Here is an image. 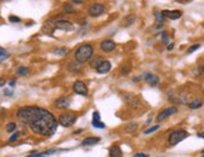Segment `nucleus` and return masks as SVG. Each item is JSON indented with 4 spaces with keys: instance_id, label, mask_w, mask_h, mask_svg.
<instances>
[{
    "instance_id": "obj_11",
    "label": "nucleus",
    "mask_w": 204,
    "mask_h": 157,
    "mask_svg": "<svg viewBox=\"0 0 204 157\" xmlns=\"http://www.w3.org/2000/svg\"><path fill=\"white\" fill-rule=\"evenodd\" d=\"M115 43L113 41V40H104V41H102V44H100V49H102V51L103 52H110V51H113L114 49H115Z\"/></svg>"
},
{
    "instance_id": "obj_6",
    "label": "nucleus",
    "mask_w": 204,
    "mask_h": 157,
    "mask_svg": "<svg viewBox=\"0 0 204 157\" xmlns=\"http://www.w3.org/2000/svg\"><path fill=\"white\" fill-rule=\"evenodd\" d=\"M123 100L129 105V106H132L133 109H139L140 107V100L138 99L137 96H134V95H132V94H125L124 96H123Z\"/></svg>"
},
{
    "instance_id": "obj_37",
    "label": "nucleus",
    "mask_w": 204,
    "mask_h": 157,
    "mask_svg": "<svg viewBox=\"0 0 204 157\" xmlns=\"http://www.w3.org/2000/svg\"><path fill=\"white\" fill-rule=\"evenodd\" d=\"M5 84H6V82H5L4 78H3V77H0V87H3Z\"/></svg>"
},
{
    "instance_id": "obj_41",
    "label": "nucleus",
    "mask_w": 204,
    "mask_h": 157,
    "mask_svg": "<svg viewBox=\"0 0 204 157\" xmlns=\"http://www.w3.org/2000/svg\"><path fill=\"white\" fill-rule=\"evenodd\" d=\"M174 48V45L173 44H170V45H168V46H166V49H168V50H172Z\"/></svg>"
},
{
    "instance_id": "obj_8",
    "label": "nucleus",
    "mask_w": 204,
    "mask_h": 157,
    "mask_svg": "<svg viewBox=\"0 0 204 157\" xmlns=\"http://www.w3.org/2000/svg\"><path fill=\"white\" fill-rule=\"evenodd\" d=\"M73 90H74V92H75V94L82 95V96H86V95H88V87H86L85 82H84V81H80V80H78V81L74 82Z\"/></svg>"
},
{
    "instance_id": "obj_24",
    "label": "nucleus",
    "mask_w": 204,
    "mask_h": 157,
    "mask_svg": "<svg viewBox=\"0 0 204 157\" xmlns=\"http://www.w3.org/2000/svg\"><path fill=\"white\" fill-rule=\"evenodd\" d=\"M54 52L57 54V55H65V54L68 52V50H66L65 48H59V49H55Z\"/></svg>"
},
{
    "instance_id": "obj_25",
    "label": "nucleus",
    "mask_w": 204,
    "mask_h": 157,
    "mask_svg": "<svg viewBox=\"0 0 204 157\" xmlns=\"http://www.w3.org/2000/svg\"><path fill=\"white\" fill-rule=\"evenodd\" d=\"M15 128H16V124H14V122H10V124L6 125V131L8 132H14Z\"/></svg>"
},
{
    "instance_id": "obj_17",
    "label": "nucleus",
    "mask_w": 204,
    "mask_h": 157,
    "mask_svg": "<svg viewBox=\"0 0 204 157\" xmlns=\"http://www.w3.org/2000/svg\"><path fill=\"white\" fill-rule=\"evenodd\" d=\"M103 61H104V59H103L102 56H95V57H93L91 60H90V67L97 70V69L99 67V65H100Z\"/></svg>"
},
{
    "instance_id": "obj_35",
    "label": "nucleus",
    "mask_w": 204,
    "mask_h": 157,
    "mask_svg": "<svg viewBox=\"0 0 204 157\" xmlns=\"http://www.w3.org/2000/svg\"><path fill=\"white\" fill-rule=\"evenodd\" d=\"M8 54H6V50L5 49H3V48H0V56H6Z\"/></svg>"
},
{
    "instance_id": "obj_10",
    "label": "nucleus",
    "mask_w": 204,
    "mask_h": 157,
    "mask_svg": "<svg viewBox=\"0 0 204 157\" xmlns=\"http://www.w3.org/2000/svg\"><path fill=\"white\" fill-rule=\"evenodd\" d=\"M69 105H70V99H69V97H66V96H62V97H59L58 100H55V107H57V109H60V110L68 109Z\"/></svg>"
},
{
    "instance_id": "obj_40",
    "label": "nucleus",
    "mask_w": 204,
    "mask_h": 157,
    "mask_svg": "<svg viewBox=\"0 0 204 157\" xmlns=\"http://www.w3.org/2000/svg\"><path fill=\"white\" fill-rule=\"evenodd\" d=\"M9 85H10L11 87H14V86H15V80H11V81L9 82Z\"/></svg>"
},
{
    "instance_id": "obj_33",
    "label": "nucleus",
    "mask_w": 204,
    "mask_h": 157,
    "mask_svg": "<svg viewBox=\"0 0 204 157\" xmlns=\"http://www.w3.org/2000/svg\"><path fill=\"white\" fill-rule=\"evenodd\" d=\"M9 21L10 23H20V17H18V16H9Z\"/></svg>"
},
{
    "instance_id": "obj_30",
    "label": "nucleus",
    "mask_w": 204,
    "mask_h": 157,
    "mask_svg": "<svg viewBox=\"0 0 204 157\" xmlns=\"http://www.w3.org/2000/svg\"><path fill=\"white\" fill-rule=\"evenodd\" d=\"M93 126L97 127V128H104L105 127V125L102 121H93Z\"/></svg>"
},
{
    "instance_id": "obj_22",
    "label": "nucleus",
    "mask_w": 204,
    "mask_h": 157,
    "mask_svg": "<svg viewBox=\"0 0 204 157\" xmlns=\"http://www.w3.org/2000/svg\"><path fill=\"white\" fill-rule=\"evenodd\" d=\"M138 128V124H135V122H130V124H128L126 126H125V130L128 131V132H133V131H135Z\"/></svg>"
},
{
    "instance_id": "obj_34",
    "label": "nucleus",
    "mask_w": 204,
    "mask_h": 157,
    "mask_svg": "<svg viewBox=\"0 0 204 157\" xmlns=\"http://www.w3.org/2000/svg\"><path fill=\"white\" fill-rule=\"evenodd\" d=\"M93 121H100V113L98 111L93 112Z\"/></svg>"
},
{
    "instance_id": "obj_13",
    "label": "nucleus",
    "mask_w": 204,
    "mask_h": 157,
    "mask_svg": "<svg viewBox=\"0 0 204 157\" xmlns=\"http://www.w3.org/2000/svg\"><path fill=\"white\" fill-rule=\"evenodd\" d=\"M144 78H145V81L146 84H149L150 86H157L159 84V77L154 74H150V72H146L144 75Z\"/></svg>"
},
{
    "instance_id": "obj_5",
    "label": "nucleus",
    "mask_w": 204,
    "mask_h": 157,
    "mask_svg": "<svg viewBox=\"0 0 204 157\" xmlns=\"http://www.w3.org/2000/svg\"><path fill=\"white\" fill-rule=\"evenodd\" d=\"M105 11V6L100 3H95V4H93L90 5L89 10H88V14L93 17H95V16H100Z\"/></svg>"
},
{
    "instance_id": "obj_9",
    "label": "nucleus",
    "mask_w": 204,
    "mask_h": 157,
    "mask_svg": "<svg viewBox=\"0 0 204 157\" xmlns=\"http://www.w3.org/2000/svg\"><path fill=\"white\" fill-rule=\"evenodd\" d=\"M54 28L55 29H59V30H63V31H71L74 29L73 24L70 21H66V20H58V21H55Z\"/></svg>"
},
{
    "instance_id": "obj_38",
    "label": "nucleus",
    "mask_w": 204,
    "mask_h": 157,
    "mask_svg": "<svg viewBox=\"0 0 204 157\" xmlns=\"http://www.w3.org/2000/svg\"><path fill=\"white\" fill-rule=\"evenodd\" d=\"M82 0H73V4H82Z\"/></svg>"
},
{
    "instance_id": "obj_3",
    "label": "nucleus",
    "mask_w": 204,
    "mask_h": 157,
    "mask_svg": "<svg viewBox=\"0 0 204 157\" xmlns=\"http://www.w3.org/2000/svg\"><path fill=\"white\" fill-rule=\"evenodd\" d=\"M187 137H188V132L185 131V130H175V131L170 132L168 141H169L170 146H175L177 144H179L184 139H187Z\"/></svg>"
},
{
    "instance_id": "obj_23",
    "label": "nucleus",
    "mask_w": 204,
    "mask_h": 157,
    "mask_svg": "<svg viewBox=\"0 0 204 157\" xmlns=\"http://www.w3.org/2000/svg\"><path fill=\"white\" fill-rule=\"evenodd\" d=\"M162 41H163L164 45L169 44V36H168V33H166V31H163V33H162Z\"/></svg>"
},
{
    "instance_id": "obj_45",
    "label": "nucleus",
    "mask_w": 204,
    "mask_h": 157,
    "mask_svg": "<svg viewBox=\"0 0 204 157\" xmlns=\"http://www.w3.org/2000/svg\"><path fill=\"white\" fill-rule=\"evenodd\" d=\"M203 157H204V155H203Z\"/></svg>"
},
{
    "instance_id": "obj_26",
    "label": "nucleus",
    "mask_w": 204,
    "mask_h": 157,
    "mask_svg": "<svg viewBox=\"0 0 204 157\" xmlns=\"http://www.w3.org/2000/svg\"><path fill=\"white\" fill-rule=\"evenodd\" d=\"M68 67H69V70H70V71H73V70H74V71H77V70H79V69H80V66H79V65H77L75 63H69V66H68Z\"/></svg>"
},
{
    "instance_id": "obj_42",
    "label": "nucleus",
    "mask_w": 204,
    "mask_h": 157,
    "mask_svg": "<svg viewBox=\"0 0 204 157\" xmlns=\"http://www.w3.org/2000/svg\"><path fill=\"white\" fill-rule=\"evenodd\" d=\"M198 136H199V137H203V139H204V133H199Z\"/></svg>"
},
{
    "instance_id": "obj_19",
    "label": "nucleus",
    "mask_w": 204,
    "mask_h": 157,
    "mask_svg": "<svg viewBox=\"0 0 204 157\" xmlns=\"http://www.w3.org/2000/svg\"><path fill=\"white\" fill-rule=\"evenodd\" d=\"M135 21V16L134 15H129L124 19V26H130L132 24H134Z\"/></svg>"
},
{
    "instance_id": "obj_31",
    "label": "nucleus",
    "mask_w": 204,
    "mask_h": 157,
    "mask_svg": "<svg viewBox=\"0 0 204 157\" xmlns=\"http://www.w3.org/2000/svg\"><path fill=\"white\" fill-rule=\"evenodd\" d=\"M63 11H65V13H71V11H73V6H71L70 4H65V5L63 6Z\"/></svg>"
},
{
    "instance_id": "obj_2",
    "label": "nucleus",
    "mask_w": 204,
    "mask_h": 157,
    "mask_svg": "<svg viewBox=\"0 0 204 157\" xmlns=\"http://www.w3.org/2000/svg\"><path fill=\"white\" fill-rule=\"evenodd\" d=\"M93 54H94L93 46L90 44H83L77 49L75 54H74V57H75V61L78 64H84L93 57Z\"/></svg>"
},
{
    "instance_id": "obj_18",
    "label": "nucleus",
    "mask_w": 204,
    "mask_h": 157,
    "mask_svg": "<svg viewBox=\"0 0 204 157\" xmlns=\"http://www.w3.org/2000/svg\"><path fill=\"white\" fill-rule=\"evenodd\" d=\"M202 106H203V101H202L200 99H197V100H194V101H192V102L189 104V107H190L192 110L199 109V107H202Z\"/></svg>"
},
{
    "instance_id": "obj_27",
    "label": "nucleus",
    "mask_w": 204,
    "mask_h": 157,
    "mask_svg": "<svg viewBox=\"0 0 204 157\" xmlns=\"http://www.w3.org/2000/svg\"><path fill=\"white\" fill-rule=\"evenodd\" d=\"M154 16H155V19L159 21V23H163V20H164V16H163V14L162 13H159V11H155L154 13Z\"/></svg>"
},
{
    "instance_id": "obj_1",
    "label": "nucleus",
    "mask_w": 204,
    "mask_h": 157,
    "mask_svg": "<svg viewBox=\"0 0 204 157\" xmlns=\"http://www.w3.org/2000/svg\"><path fill=\"white\" fill-rule=\"evenodd\" d=\"M16 116L24 125L39 136H53L59 125L50 111L39 106H23L18 110Z\"/></svg>"
},
{
    "instance_id": "obj_21",
    "label": "nucleus",
    "mask_w": 204,
    "mask_h": 157,
    "mask_svg": "<svg viewBox=\"0 0 204 157\" xmlns=\"http://www.w3.org/2000/svg\"><path fill=\"white\" fill-rule=\"evenodd\" d=\"M130 71H132V65L130 64H124L123 67H122V70H120L122 75H128Z\"/></svg>"
},
{
    "instance_id": "obj_12",
    "label": "nucleus",
    "mask_w": 204,
    "mask_h": 157,
    "mask_svg": "<svg viewBox=\"0 0 204 157\" xmlns=\"http://www.w3.org/2000/svg\"><path fill=\"white\" fill-rule=\"evenodd\" d=\"M163 16L165 17H169L172 19V20H177V19H179L182 16V11L180 10H163L162 11Z\"/></svg>"
},
{
    "instance_id": "obj_43",
    "label": "nucleus",
    "mask_w": 204,
    "mask_h": 157,
    "mask_svg": "<svg viewBox=\"0 0 204 157\" xmlns=\"http://www.w3.org/2000/svg\"><path fill=\"white\" fill-rule=\"evenodd\" d=\"M202 71H203V72H204V66H203V67H202Z\"/></svg>"
},
{
    "instance_id": "obj_39",
    "label": "nucleus",
    "mask_w": 204,
    "mask_h": 157,
    "mask_svg": "<svg viewBox=\"0 0 204 157\" xmlns=\"http://www.w3.org/2000/svg\"><path fill=\"white\" fill-rule=\"evenodd\" d=\"M154 28H155V29H162V28H163V24H162V23H159V24H158V25H155Z\"/></svg>"
},
{
    "instance_id": "obj_28",
    "label": "nucleus",
    "mask_w": 204,
    "mask_h": 157,
    "mask_svg": "<svg viewBox=\"0 0 204 157\" xmlns=\"http://www.w3.org/2000/svg\"><path fill=\"white\" fill-rule=\"evenodd\" d=\"M158 128H159V125H155V126H153V127H150V128H148V130H145V131H144V133H145V135H149V133H152V132L157 131Z\"/></svg>"
},
{
    "instance_id": "obj_15",
    "label": "nucleus",
    "mask_w": 204,
    "mask_h": 157,
    "mask_svg": "<svg viewBox=\"0 0 204 157\" xmlns=\"http://www.w3.org/2000/svg\"><path fill=\"white\" fill-rule=\"evenodd\" d=\"M98 142H100V137H86V139L83 140L82 145L83 146H93V145H97Z\"/></svg>"
},
{
    "instance_id": "obj_20",
    "label": "nucleus",
    "mask_w": 204,
    "mask_h": 157,
    "mask_svg": "<svg viewBox=\"0 0 204 157\" xmlns=\"http://www.w3.org/2000/svg\"><path fill=\"white\" fill-rule=\"evenodd\" d=\"M16 74L19 75V76H25L29 74V69L26 66H19L16 69Z\"/></svg>"
},
{
    "instance_id": "obj_36",
    "label": "nucleus",
    "mask_w": 204,
    "mask_h": 157,
    "mask_svg": "<svg viewBox=\"0 0 204 157\" xmlns=\"http://www.w3.org/2000/svg\"><path fill=\"white\" fill-rule=\"evenodd\" d=\"M134 157H149V156L145 155V153H135Z\"/></svg>"
},
{
    "instance_id": "obj_29",
    "label": "nucleus",
    "mask_w": 204,
    "mask_h": 157,
    "mask_svg": "<svg viewBox=\"0 0 204 157\" xmlns=\"http://www.w3.org/2000/svg\"><path fill=\"white\" fill-rule=\"evenodd\" d=\"M19 136H20L19 132H14V135H11V137L9 139V142H15L18 139H19Z\"/></svg>"
},
{
    "instance_id": "obj_44",
    "label": "nucleus",
    "mask_w": 204,
    "mask_h": 157,
    "mask_svg": "<svg viewBox=\"0 0 204 157\" xmlns=\"http://www.w3.org/2000/svg\"><path fill=\"white\" fill-rule=\"evenodd\" d=\"M203 153H204V150H203Z\"/></svg>"
},
{
    "instance_id": "obj_14",
    "label": "nucleus",
    "mask_w": 204,
    "mask_h": 157,
    "mask_svg": "<svg viewBox=\"0 0 204 157\" xmlns=\"http://www.w3.org/2000/svg\"><path fill=\"white\" fill-rule=\"evenodd\" d=\"M110 69H112V64H110V61H108V60H104L100 65H99V67L97 69V72L98 74H106V72H109L110 71Z\"/></svg>"
},
{
    "instance_id": "obj_32",
    "label": "nucleus",
    "mask_w": 204,
    "mask_h": 157,
    "mask_svg": "<svg viewBox=\"0 0 204 157\" xmlns=\"http://www.w3.org/2000/svg\"><path fill=\"white\" fill-rule=\"evenodd\" d=\"M200 48V45L199 44H195V45H193V46H190L189 49H188V54H192V52H194L195 50H198Z\"/></svg>"
},
{
    "instance_id": "obj_4",
    "label": "nucleus",
    "mask_w": 204,
    "mask_h": 157,
    "mask_svg": "<svg viewBox=\"0 0 204 157\" xmlns=\"http://www.w3.org/2000/svg\"><path fill=\"white\" fill-rule=\"evenodd\" d=\"M75 121H77V115L74 112H66V113H62L59 116L58 124L64 127H70L75 124Z\"/></svg>"
},
{
    "instance_id": "obj_16",
    "label": "nucleus",
    "mask_w": 204,
    "mask_h": 157,
    "mask_svg": "<svg viewBox=\"0 0 204 157\" xmlns=\"http://www.w3.org/2000/svg\"><path fill=\"white\" fill-rule=\"evenodd\" d=\"M109 157H123V152L119 146H112L109 148Z\"/></svg>"
},
{
    "instance_id": "obj_7",
    "label": "nucleus",
    "mask_w": 204,
    "mask_h": 157,
    "mask_svg": "<svg viewBox=\"0 0 204 157\" xmlns=\"http://www.w3.org/2000/svg\"><path fill=\"white\" fill-rule=\"evenodd\" d=\"M177 112H178V110H177V107H174V106L165 109V110H163V111H160V112L158 113V116H157V121L160 122V121H163V120H165V119H168L169 116H172V115H174V113H177Z\"/></svg>"
}]
</instances>
